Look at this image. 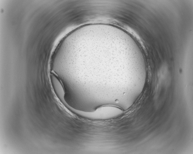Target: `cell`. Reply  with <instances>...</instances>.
I'll return each instance as SVG.
<instances>
[{
	"mask_svg": "<svg viewBox=\"0 0 193 154\" xmlns=\"http://www.w3.org/2000/svg\"><path fill=\"white\" fill-rule=\"evenodd\" d=\"M68 107L74 112L83 117L94 119H102L109 118L112 117L111 111L115 108L111 106H105L100 107L93 112H86L74 109L69 106Z\"/></svg>",
	"mask_w": 193,
	"mask_h": 154,
	"instance_id": "cell-1",
	"label": "cell"
}]
</instances>
